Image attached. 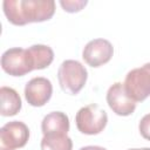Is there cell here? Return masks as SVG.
I'll return each instance as SVG.
<instances>
[{
	"instance_id": "6da1fadb",
	"label": "cell",
	"mask_w": 150,
	"mask_h": 150,
	"mask_svg": "<svg viewBox=\"0 0 150 150\" xmlns=\"http://www.w3.org/2000/svg\"><path fill=\"white\" fill-rule=\"evenodd\" d=\"M4 13L7 20L16 26L30 22H42L49 20L55 12L53 0H5L2 2Z\"/></svg>"
},
{
	"instance_id": "7a4b0ae2",
	"label": "cell",
	"mask_w": 150,
	"mask_h": 150,
	"mask_svg": "<svg viewBox=\"0 0 150 150\" xmlns=\"http://www.w3.org/2000/svg\"><path fill=\"white\" fill-rule=\"evenodd\" d=\"M88 77L86 67L76 60L63 61L57 69V80L61 89L69 95L79 94Z\"/></svg>"
},
{
	"instance_id": "3957f363",
	"label": "cell",
	"mask_w": 150,
	"mask_h": 150,
	"mask_svg": "<svg viewBox=\"0 0 150 150\" xmlns=\"http://www.w3.org/2000/svg\"><path fill=\"white\" fill-rule=\"evenodd\" d=\"M75 122L80 132L84 135H97L105 128L108 115L98 104L91 103L79 109Z\"/></svg>"
},
{
	"instance_id": "277c9868",
	"label": "cell",
	"mask_w": 150,
	"mask_h": 150,
	"mask_svg": "<svg viewBox=\"0 0 150 150\" xmlns=\"http://www.w3.org/2000/svg\"><path fill=\"white\" fill-rule=\"evenodd\" d=\"M124 89L135 102H142L150 96V62L131 69L123 82Z\"/></svg>"
},
{
	"instance_id": "5b68a950",
	"label": "cell",
	"mask_w": 150,
	"mask_h": 150,
	"mask_svg": "<svg viewBox=\"0 0 150 150\" xmlns=\"http://www.w3.org/2000/svg\"><path fill=\"white\" fill-rule=\"evenodd\" d=\"M1 68L12 76H23L35 70L34 61L28 48L23 49L20 47H13L4 52L1 56Z\"/></svg>"
},
{
	"instance_id": "8992f818",
	"label": "cell",
	"mask_w": 150,
	"mask_h": 150,
	"mask_svg": "<svg viewBox=\"0 0 150 150\" xmlns=\"http://www.w3.org/2000/svg\"><path fill=\"white\" fill-rule=\"evenodd\" d=\"M29 129L21 121H12L0 129V150H15L26 145Z\"/></svg>"
},
{
	"instance_id": "52a82bcc",
	"label": "cell",
	"mask_w": 150,
	"mask_h": 150,
	"mask_svg": "<svg viewBox=\"0 0 150 150\" xmlns=\"http://www.w3.org/2000/svg\"><path fill=\"white\" fill-rule=\"evenodd\" d=\"M114 54V47L105 39L90 40L82 50V57L90 67L97 68L109 62Z\"/></svg>"
},
{
	"instance_id": "ba28073f",
	"label": "cell",
	"mask_w": 150,
	"mask_h": 150,
	"mask_svg": "<svg viewBox=\"0 0 150 150\" xmlns=\"http://www.w3.org/2000/svg\"><path fill=\"white\" fill-rule=\"evenodd\" d=\"M107 103L118 116H129L136 109V102L129 97L123 83L115 82L107 91Z\"/></svg>"
},
{
	"instance_id": "9c48e42d",
	"label": "cell",
	"mask_w": 150,
	"mask_h": 150,
	"mask_svg": "<svg viewBox=\"0 0 150 150\" xmlns=\"http://www.w3.org/2000/svg\"><path fill=\"white\" fill-rule=\"evenodd\" d=\"M53 86L52 82L43 76L33 77L26 83L25 97L27 102L33 107L45 105L52 97Z\"/></svg>"
},
{
	"instance_id": "30bf717a",
	"label": "cell",
	"mask_w": 150,
	"mask_h": 150,
	"mask_svg": "<svg viewBox=\"0 0 150 150\" xmlns=\"http://www.w3.org/2000/svg\"><path fill=\"white\" fill-rule=\"evenodd\" d=\"M41 130L43 136L67 135L69 131V118L62 111H52L43 117Z\"/></svg>"
},
{
	"instance_id": "8fae6325",
	"label": "cell",
	"mask_w": 150,
	"mask_h": 150,
	"mask_svg": "<svg viewBox=\"0 0 150 150\" xmlns=\"http://www.w3.org/2000/svg\"><path fill=\"white\" fill-rule=\"evenodd\" d=\"M1 98V115L2 116H14L21 109V98L18 91L11 87L0 88Z\"/></svg>"
},
{
	"instance_id": "7c38bea8",
	"label": "cell",
	"mask_w": 150,
	"mask_h": 150,
	"mask_svg": "<svg viewBox=\"0 0 150 150\" xmlns=\"http://www.w3.org/2000/svg\"><path fill=\"white\" fill-rule=\"evenodd\" d=\"M28 50L34 61V69H45L54 60V52L46 45H33L28 47Z\"/></svg>"
},
{
	"instance_id": "4fadbf2b",
	"label": "cell",
	"mask_w": 150,
	"mask_h": 150,
	"mask_svg": "<svg viewBox=\"0 0 150 150\" xmlns=\"http://www.w3.org/2000/svg\"><path fill=\"white\" fill-rule=\"evenodd\" d=\"M41 150H71L73 141L68 135H47L40 143Z\"/></svg>"
},
{
	"instance_id": "5bb4252c",
	"label": "cell",
	"mask_w": 150,
	"mask_h": 150,
	"mask_svg": "<svg viewBox=\"0 0 150 150\" xmlns=\"http://www.w3.org/2000/svg\"><path fill=\"white\" fill-rule=\"evenodd\" d=\"M60 5L66 12L75 13V12L81 11L87 5V1L86 0H61Z\"/></svg>"
},
{
	"instance_id": "9a60e30c",
	"label": "cell",
	"mask_w": 150,
	"mask_h": 150,
	"mask_svg": "<svg viewBox=\"0 0 150 150\" xmlns=\"http://www.w3.org/2000/svg\"><path fill=\"white\" fill-rule=\"evenodd\" d=\"M138 129H139L142 137L150 141V114H146L141 118Z\"/></svg>"
},
{
	"instance_id": "2e32d148",
	"label": "cell",
	"mask_w": 150,
	"mask_h": 150,
	"mask_svg": "<svg viewBox=\"0 0 150 150\" xmlns=\"http://www.w3.org/2000/svg\"><path fill=\"white\" fill-rule=\"evenodd\" d=\"M80 150H107V149L100 145H87V146H82Z\"/></svg>"
},
{
	"instance_id": "e0dca14e",
	"label": "cell",
	"mask_w": 150,
	"mask_h": 150,
	"mask_svg": "<svg viewBox=\"0 0 150 150\" xmlns=\"http://www.w3.org/2000/svg\"><path fill=\"white\" fill-rule=\"evenodd\" d=\"M128 150H150V148H137V149H128Z\"/></svg>"
}]
</instances>
